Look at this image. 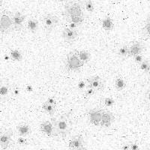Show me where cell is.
I'll return each mask as SVG.
<instances>
[{
    "label": "cell",
    "instance_id": "14",
    "mask_svg": "<svg viewBox=\"0 0 150 150\" xmlns=\"http://www.w3.org/2000/svg\"><path fill=\"white\" fill-rule=\"evenodd\" d=\"M40 131L47 137H58L53 123L50 121H46L40 125Z\"/></svg>",
    "mask_w": 150,
    "mask_h": 150
},
{
    "label": "cell",
    "instance_id": "26",
    "mask_svg": "<svg viewBox=\"0 0 150 150\" xmlns=\"http://www.w3.org/2000/svg\"><path fill=\"white\" fill-rule=\"evenodd\" d=\"M118 55L122 58H125L128 56V46L126 45H122L118 50Z\"/></svg>",
    "mask_w": 150,
    "mask_h": 150
},
{
    "label": "cell",
    "instance_id": "24",
    "mask_svg": "<svg viewBox=\"0 0 150 150\" xmlns=\"http://www.w3.org/2000/svg\"><path fill=\"white\" fill-rule=\"evenodd\" d=\"M43 110H45V112H46L48 115L50 116H53L56 112V105H54V104H50V103L45 101L42 105Z\"/></svg>",
    "mask_w": 150,
    "mask_h": 150
},
{
    "label": "cell",
    "instance_id": "18",
    "mask_svg": "<svg viewBox=\"0 0 150 150\" xmlns=\"http://www.w3.org/2000/svg\"><path fill=\"white\" fill-rule=\"evenodd\" d=\"M102 28L105 31H112L114 28V23H113V21L112 19L110 17H106L103 19L102 23Z\"/></svg>",
    "mask_w": 150,
    "mask_h": 150
},
{
    "label": "cell",
    "instance_id": "9",
    "mask_svg": "<svg viewBox=\"0 0 150 150\" xmlns=\"http://www.w3.org/2000/svg\"><path fill=\"white\" fill-rule=\"evenodd\" d=\"M115 121V116L112 112L109 110H103L100 126L101 128H109Z\"/></svg>",
    "mask_w": 150,
    "mask_h": 150
},
{
    "label": "cell",
    "instance_id": "38",
    "mask_svg": "<svg viewBox=\"0 0 150 150\" xmlns=\"http://www.w3.org/2000/svg\"><path fill=\"white\" fill-rule=\"evenodd\" d=\"M122 150H129L130 149V144H125L122 146Z\"/></svg>",
    "mask_w": 150,
    "mask_h": 150
},
{
    "label": "cell",
    "instance_id": "8",
    "mask_svg": "<svg viewBox=\"0 0 150 150\" xmlns=\"http://www.w3.org/2000/svg\"><path fill=\"white\" fill-rule=\"evenodd\" d=\"M86 83H88L87 86L91 87V88L95 89L96 92H98V91H102L104 89V81L98 75L91 76L89 78H87Z\"/></svg>",
    "mask_w": 150,
    "mask_h": 150
},
{
    "label": "cell",
    "instance_id": "25",
    "mask_svg": "<svg viewBox=\"0 0 150 150\" xmlns=\"http://www.w3.org/2000/svg\"><path fill=\"white\" fill-rule=\"evenodd\" d=\"M139 65H140V70L143 71L144 73L149 74L150 72V59H144Z\"/></svg>",
    "mask_w": 150,
    "mask_h": 150
},
{
    "label": "cell",
    "instance_id": "19",
    "mask_svg": "<svg viewBox=\"0 0 150 150\" xmlns=\"http://www.w3.org/2000/svg\"><path fill=\"white\" fill-rule=\"evenodd\" d=\"M83 63L87 64L91 59V54L86 50H75Z\"/></svg>",
    "mask_w": 150,
    "mask_h": 150
},
{
    "label": "cell",
    "instance_id": "40",
    "mask_svg": "<svg viewBox=\"0 0 150 150\" xmlns=\"http://www.w3.org/2000/svg\"><path fill=\"white\" fill-rule=\"evenodd\" d=\"M2 0H0V8H2Z\"/></svg>",
    "mask_w": 150,
    "mask_h": 150
},
{
    "label": "cell",
    "instance_id": "30",
    "mask_svg": "<svg viewBox=\"0 0 150 150\" xmlns=\"http://www.w3.org/2000/svg\"><path fill=\"white\" fill-rule=\"evenodd\" d=\"M134 58V61L135 63H137V65H140V63H141L143 61V59H144V57H143V56L141 54H138V55H136V56H134L133 57Z\"/></svg>",
    "mask_w": 150,
    "mask_h": 150
},
{
    "label": "cell",
    "instance_id": "7",
    "mask_svg": "<svg viewBox=\"0 0 150 150\" xmlns=\"http://www.w3.org/2000/svg\"><path fill=\"white\" fill-rule=\"evenodd\" d=\"M14 135V131L12 128L0 131V149H7L11 146L12 137Z\"/></svg>",
    "mask_w": 150,
    "mask_h": 150
},
{
    "label": "cell",
    "instance_id": "37",
    "mask_svg": "<svg viewBox=\"0 0 150 150\" xmlns=\"http://www.w3.org/2000/svg\"><path fill=\"white\" fill-rule=\"evenodd\" d=\"M26 90L27 91V92H33V91L34 90V89H33V86L30 85V84H29V85H28L27 86H26Z\"/></svg>",
    "mask_w": 150,
    "mask_h": 150
},
{
    "label": "cell",
    "instance_id": "29",
    "mask_svg": "<svg viewBox=\"0 0 150 150\" xmlns=\"http://www.w3.org/2000/svg\"><path fill=\"white\" fill-rule=\"evenodd\" d=\"M104 104H105L106 107H108V108H110V107H112L115 104L114 99L111 97H108L104 99Z\"/></svg>",
    "mask_w": 150,
    "mask_h": 150
},
{
    "label": "cell",
    "instance_id": "32",
    "mask_svg": "<svg viewBox=\"0 0 150 150\" xmlns=\"http://www.w3.org/2000/svg\"><path fill=\"white\" fill-rule=\"evenodd\" d=\"M86 87V83L85 81H83V80L80 81V82L78 83V84H77V88H78L80 90H83V89H85Z\"/></svg>",
    "mask_w": 150,
    "mask_h": 150
},
{
    "label": "cell",
    "instance_id": "31",
    "mask_svg": "<svg viewBox=\"0 0 150 150\" xmlns=\"http://www.w3.org/2000/svg\"><path fill=\"white\" fill-rule=\"evenodd\" d=\"M17 143L21 146H26L28 144V140L25 138V137L20 136V137L17 139Z\"/></svg>",
    "mask_w": 150,
    "mask_h": 150
},
{
    "label": "cell",
    "instance_id": "2",
    "mask_svg": "<svg viewBox=\"0 0 150 150\" xmlns=\"http://www.w3.org/2000/svg\"><path fill=\"white\" fill-rule=\"evenodd\" d=\"M14 30L13 13L8 10L0 12V34H9Z\"/></svg>",
    "mask_w": 150,
    "mask_h": 150
},
{
    "label": "cell",
    "instance_id": "43",
    "mask_svg": "<svg viewBox=\"0 0 150 150\" xmlns=\"http://www.w3.org/2000/svg\"><path fill=\"white\" fill-rule=\"evenodd\" d=\"M148 1H149V2H150V0H148Z\"/></svg>",
    "mask_w": 150,
    "mask_h": 150
},
{
    "label": "cell",
    "instance_id": "3",
    "mask_svg": "<svg viewBox=\"0 0 150 150\" xmlns=\"http://www.w3.org/2000/svg\"><path fill=\"white\" fill-rule=\"evenodd\" d=\"M83 65L75 50L68 53L65 63V68L68 71H79Z\"/></svg>",
    "mask_w": 150,
    "mask_h": 150
},
{
    "label": "cell",
    "instance_id": "17",
    "mask_svg": "<svg viewBox=\"0 0 150 150\" xmlns=\"http://www.w3.org/2000/svg\"><path fill=\"white\" fill-rule=\"evenodd\" d=\"M38 26H39V23L36 20L35 18H30L27 22V29L28 30L32 33L33 34L37 33L38 29Z\"/></svg>",
    "mask_w": 150,
    "mask_h": 150
},
{
    "label": "cell",
    "instance_id": "33",
    "mask_svg": "<svg viewBox=\"0 0 150 150\" xmlns=\"http://www.w3.org/2000/svg\"><path fill=\"white\" fill-rule=\"evenodd\" d=\"M21 94V89L18 87H14V89H12V95L14 96H18Z\"/></svg>",
    "mask_w": 150,
    "mask_h": 150
},
{
    "label": "cell",
    "instance_id": "28",
    "mask_svg": "<svg viewBox=\"0 0 150 150\" xmlns=\"http://www.w3.org/2000/svg\"><path fill=\"white\" fill-rule=\"evenodd\" d=\"M96 92V91L94 89L91 88V87L87 86L85 89V92H84V95H85L86 97H91L93 95H95Z\"/></svg>",
    "mask_w": 150,
    "mask_h": 150
},
{
    "label": "cell",
    "instance_id": "5",
    "mask_svg": "<svg viewBox=\"0 0 150 150\" xmlns=\"http://www.w3.org/2000/svg\"><path fill=\"white\" fill-rule=\"evenodd\" d=\"M12 95V88L7 80L0 78V102H6Z\"/></svg>",
    "mask_w": 150,
    "mask_h": 150
},
{
    "label": "cell",
    "instance_id": "22",
    "mask_svg": "<svg viewBox=\"0 0 150 150\" xmlns=\"http://www.w3.org/2000/svg\"><path fill=\"white\" fill-rule=\"evenodd\" d=\"M126 87V82L122 77H117L115 80V88L117 91H122Z\"/></svg>",
    "mask_w": 150,
    "mask_h": 150
},
{
    "label": "cell",
    "instance_id": "6",
    "mask_svg": "<svg viewBox=\"0 0 150 150\" xmlns=\"http://www.w3.org/2000/svg\"><path fill=\"white\" fill-rule=\"evenodd\" d=\"M59 23V18L57 16L53 14H45L42 18V25L45 30L47 33H50L51 31L56 28Z\"/></svg>",
    "mask_w": 150,
    "mask_h": 150
},
{
    "label": "cell",
    "instance_id": "20",
    "mask_svg": "<svg viewBox=\"0 0 150 150\" xmlns=\"http://www.w3.org/2000/svg\"><path fill=\"white\" fill-rule=\"evenodd\" d=\"M66 20L68 23H73L77 26H80L84 22V16L83 15H71L67 16Z\"/></svg>",
    "mask_w": 150,
    "mask_h": 150
},
{
    "label": "cell",
    "instance_id": "36",
    "mask_svg": "<svg viewBox=\"0 0 150 150\" xmlns=\"http://www.w3.org/2000/svg\"><path fill=\"white\" fill-rule=\"evenodd\" d=\"M47 102L50 103V104H54V105H56V101L53 98H48L47 100Z\"/></svg>",
    "mask_w": 150,
    "mask_h": 150
},
{
    "label": "cell",
    "instance_id": "41",
    "mask_svg": "<svg viewBox=\"0 0 150 150\" xmlns=\"http://www.w3.org/2000/svg\"><path fill=\"white\" fill-rule=\"evenodd\" d=\"M57 1H59V2H64L65 0H57Z\"/></svg>",
    "mask_w": 150,
    "mask_h": 150
},
{
    "label": "cell",
    "instance_id": "39",
    "mask_svg": "<svg viewBox=\"0 0 150 150\" xmlns=\"http://www.w3.org/2000/svg\"><path fill=\"white\" fill-rule=\"evenodd\" d=\"M77 25H76L75 23H69V26L68 27L71 28V29H76L77 27Z\"/></svg>",
    "mask_w": 150,
    "mask_h": 150
},
{
    "label": "cell",
    "instance_id": "15",
    "mask_svg": "<svg viewBox=\"0 0 150 150\" xmlns=\"http://www.w3.org/2000/svg\"><path fill=\"white\" fill-rule=\"evenodd\" d=\"M144 50V46L140 41H134L130 47H128V56L134 57L136 55L141 54Z\"/></svg>",
    "mask_w": 150,
    "mask_h": 150
},
{
    "label": "cell",
    "instance_id": "12",
    "mask_svg": "<svg viewBox=\"0 0 150 150\" xmlns=\"http://www.w3.org/2000/svg\"><path fill=\"white\" fill-rule=\"evenodd\" d=\"M68 148L74 150H83L86 149L85 143L83 137L81 135H77L72 137L71 140L68 143Z\"/></svg>",
    "mask_w": 150,
    "mask_h": 150
},
{
    "label": "cell",
    "instance_id": "11",
    "mask_svg": "<svg viewBox=\"0 0 150 150\" xmlns=\"http://www.w3.org/2000/svg\"><path fill=\"white\" fill-rule=\"evenodd\" d=\"M62 36L65 41L68 43H71L78 39L79 34L76 29H71L69 27H66L62 30Z\"/></svg>",
    "mask_w": 150,
    "mask_h": 150
},
{
    "label": "cell",
    "instance_id": "42",
    "mask_svg": "<svg viewBox=\"0 0 150 150\" xmlns=\"http://www.w3.org/2000/svg\"><path fill=\"white\" fill-rule=\"evenodd\" d=\"M149 125H150V120H149Z\"/></svg>",
    "mask_w": 150,
    "mask_h": 150
},
{
    "label": "cell",
    "instance_id": "23",
    "mask_svg": "<svg viewBox=\"0 0 150 150\" xmlns=\"http://www.w3.org/2000/svg\"><path fill=\"white\" fill-rule=\"evenodd\" d=\"M9 56L11 60L14 62H21L23 59V54L19 50H11L9 53Z\"/></svg>",
    "mask_w": 150,
    "mask_h": 150
},
{
    "label": "cell",
    "instance_id": "4",
    "mask_svg": "<svg viewBox=\"0 0 150 150\" xmlns=\"http://www.w3.org/2000/svg\"><path fill=\"white\" fill-rule=\"evenodd\" d=\"M64 14L65 17L71 15H83V5L80 0H70L65 4Z\"/></svg>",
    "mask_w": 150,
    "mask_h": 150
},
{
    "label": "cell",
    "instance_id": "10",
    "mask_svg": "<svg viewBox=\"0 0 150 150\" xmlns=\"http://www.w3.org/2000/svg\"><path fill=\"white\" fill-rule=\"evenodd\" d=\"M26 21V16L21 12L17 11L13 14V23L14 31L20 32L23 29Z\"/></svg>",
    "mask_w": 150,
    "mask_h": 150
},
{
    "label": "cell",
    "instance_id": "1",
    "mask_svg": "<svg viewBox=\"0 0 150 150\" xmlns=\"http://www.w3.org/2000/svg\"><path fill=\"white\" fill-rule=\"evenodd\" d=\"M51 122L58 137L59 136L62 138L65 139L71 133L73 123L71 116L69 112L64 113L57 117L52 118Z\"/></svg>",
    "mask_w": 150,
    "mask_h": 150
},
{
    "label": "cell",
    "instance_id": "21",
    "mask_svg": "<svg viewBox=\"0 0 150 150\" xmlns=\"http://www.w3.org/2000/svg\"><path fill=\"white\" fill-rule=\"evenodd\" d=\"M142 35L145 39H150V15L148 16L145 26L142 29Z\"/></svg>",
    "mask_w": 150,
    "mask_h": 150
},
{
    "label": "cell",
    "instance_id": "34",
    "mask_svg": "<svg viewBox=\"0 0 150 150\" xmlns=\"http://www.w3.org/2000/svg\"><path fill=\"white\" fill-rule=\"evenodd\" d=\"M146 101L148 103L149 107L150 108V87L147 89L146 93Z\"/></svg>",
    "mask_w": 150,
    "mask_h": 150
},
{
    "label": "cell",
    "instance_id": "13",
    "mask_svg": "<svg viewBox=\"0 0 150 150\" xmlns=\"http://www.w3.org/2000/svg\"><path fill=\"white\" fill-rule=\"evenodd\" d=\"M102 111L103 110L99 109V108H93V109H91L88 112L89 121L96 126H100Z\"/></svg>",
    "mask_w": 150,
    "mask_h": 150
},
{
    "label": "cell",
    "instance_id": "35",
    "mask_svg": "<svg viewBox=\"0 0 150 150\" xmlns=\"http://www.w3.org/2000/svg\"><path fill=\"white\" fill-rule=\"evenodd\" d=\"M130 149H131V150L139 149L138 144L136 143H131V144H130Z\"/></svg>",
    "mask_w": 150,
    "mask_h": 150
},
{
    "label": "cell",
    "instance_id": "27",
    "mask_svg": "<svg viewBox=\"0 0 150 150\" xmlns=\"http://www.w3.org/2000/svg\"><path fill=\"white\" fill-rule=\"evenodd\" d=\"M85 8L86 9L87 11L89 12H93L94 10H95V7H94V4L93 2L91 1V0H87L85 2Z\"/></svg>",
    "mask_w": 150,
    "mask_h": 150
},
{
    "label": "cell",
    "instance_id": "16",
    "mask_svg": "<svg viewBox=\"0 0 150 150\" xmlns=\"http://www.w3.org/2000/svg\"><path fill=\"white\" fill-rule=\"evenodd\" d=\"M17 133L21 137H26L31 134V127L29 124L26 123H21L18 125L17 127Z\"/></svg>",
    "mask_w": 150,
    "mask_h": 150
},
{
    "label": "cell",
    "instance_id": "44",
    "mask_svg": "<svg viewBox=\"0 0 150 150\" xmlns=\"http://www.w3.org/2000/svg\"><path fill=\"white\" fill-rule=\"evenodd\" d=\"M149 149H150V147H149Z\"/></svg>",
    "mask_w": 150,
    "mask_h": 150
}]
</instances>
